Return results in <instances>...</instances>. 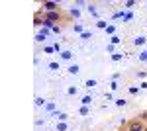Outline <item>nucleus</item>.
Wrapping results in <instances>:
<instances>
[{
  "label": "nucleus",
  "instance_id": "15",
  "mask_svg": "<svg viewBox=\"0 0 147 131\" xmlns=\"http://www.w3.org/2000/svg\"><path fill=\"white\" fill-rule=\"evenodd\" d=\"M122 57H124V55H122V53H114V55H112V59H114V61H120Z\"/></svg>",
  "mask_w": 147,
  "mask_h": 131
},
{
  "label": "nucleus",
  "instance_id": "10",
  "mask_svg": "<svg viewBox=\"0 0 147 131\" xmlns=\"http://www.w3.org/2000/svg\"><path fill=\"white\" fill-rule=\"evenodd\" d=\"M84 86H86V88H92V86H96V80H86V82H84Z\"/></svg>",
  "mask_w": 147,
  "mask_h": 131
},
{
  "label": "nucleus",
  "instance_id": "6",
  "mask_svg": "<svg viewBox=\"0 0 147 131\" xmlns=\"http://www.w3.org/2000/svg\"><path fill=\"white\" fill-rule=\"evenodd\" d=\"M67 118H69V116H67V114H63V112L57 114V120H59V121H67Z\"/></svg>",
  "mask_w": 147,
  "mask_h": 131
},
{
  "label": "nucleus",
  "instance_id": "23",
  "mask_svg": "<svg viewBox=\"0 0 147 131\" xmlns=\"http://www.w3.org/2000/svg\"><path fill=\"white\" fill-rule=\"evenodd\" d=\"M116 43H120V37H118V35H114V37H112V45H116Z\"/></svg>",
  "mask_w": 147,
  "mask_h": 131
},
{
  "label": "nucleus",
  "instance_id": "28",
  "mask_svg": "<svg viewBox=\"0 0 147 131\" xmlns=\"http://www.w3.org/2000/svg\"><path fill=\"white\" fill-rule=\"evenodd\" d=\"M125 131H127V129H125Z\"/></svg>",
  "mask_w": 147,
  "mask_h": 131
},
{
  "label": "nucleus",
  "instance_id": "2",
  "mask_svg": "<svg viewBox=\"0 0 147 131\" xmlns=\"http://www.w3.org/2000/svg\"><path fill=\"white\" fill-rule=\"evenodd\" d=\"M43 20H47V22H51V24H57V22L63 20V14H61V10H57V12H43Z\"/></svg>",
  "mask_w": 147,
  "mask_h": 131
},
{
  "label": "nucleus",
  "instance_id": "16",
  "mask_svg": "<svg viewBox=\"0 0 147 131\" xmlns=\"http://www.w3.org/2000/svg\"><path fill=\"white\" fill-rule=\"evenodd\" d=\"M61 30H63L61 26H53V30H51V32H53V33H61Z\"/></svg>",
  "mask_w": 147,
  "mask_h": 131
},
{
  "label": "nucleus",
  "instance_id": "22",
  "mask_svg": "<svg viewBox=\"0 0 147 131\" xmlns=\"http://www.w3.org/2000/svg\"><path fill=\"white\" fill-rule=\"evenodd\" d=\"M49 69H53V71H57V69H59V63H49Z\"/></svg>",
  "mask_w": 147,
  "mask_h": 131
},
{
  "label": "nucleus",
  "instance_id": "9",
  "mask_svg": "<svg viewBox=\"0 0 147 131\" xmlns=\"http://www.w3.org/2000/svg\"><path fill=\"white\" fill-rule=\"evenodd\" d=\"M125 104H127V102H125L124 98H120V100H116V106H120V108H124Z\"/></svg>",
  "mask_w": 147,
  "mask_h": 131
},
{
  "label": "nucleus",
  "instance_id": "19",
  "mask_svg": "<svg viewBox=\"0 0 147 131\" xmlns=\"http://www.w3.org/2000/svg\"><path fill=\"white\" fill-rule=\"evenodd\" d=\"M43 51H45V53H53V51H55V47H51V45H47V47L43 49Z\"/></svg>",
  "mask_w": 147,
  "mask_h": 131
},
{
  "label": "nucleus",
  "instance_id": "7",
  "mask_svg": "<svg viewBox=\"0 0 147 131\" xmlns=\"http://www.w3.org/2000/svg\"><path fill=\"white\" fill-rule=\"evenodd\" d=\"M90 102H92L90 96H84V98H82V106H90Z\"/></svg>",
  "mask_w": 147,
  "mask_h": 131
},
{
  "label": "nucleus",
  "instance_id": "11",
  "mask_svg": "<svg viewBox=\"0 0 147 131\" xmlns=\"http://www.w3.org/2000/svg\"><path fill=\"white\" fill-rule=\"evenodd\" d=\"M75 32H79V33H84V28H82L80 24H75Z\"/></svg>",
  "mask_w": 147,
  "mask_h": 131
},
{
  "label": "nucleus",
  "instance_id": "5",
  "mask_svg": "<svg viewBox=\"0 0 147 131\" xmlns=\"http://www.w3.org/2000/svg\"><path fill=\"white\" fill-rule=\"evenodd\" d=\"M137 120H141L143 123H147V110H145V112H141V114H139V118H137Z\"/></svg>",
  "mask_w": 147,
  "mask_h": 131
},
{
  "label": "nucleus",
  "instance_id": "21",
  "mask_svg": "<svg viewBox=\"0 0 147 131\" xmlns=\"http://www.w3.org/2000/svg\"><path fill=\"white\" fill-rule=\"evenodd\" d=\"M145 77H147L145 71H139V73H137V78H145Z\"/></svg>",
  "mask_w": 147,
  "mask_h": 131
},
{
  "label": "nucleus",
  "instance_id": "4",
  "mask_svg": "<svg viewBox=\"0 0 147 131\" xmlns=\"http://www.w3.org/2000/svg\"><path fill=\"white\" fill-rule=\"evenodd\" d=\"M71 57H73V53H71V51H63V53H61V59H65V61H69Z\"/></svg>",
  "mask_w": 147,
  "mask_h": 131
},
{
  "label": "nucleus",
  "instance_id": "14",
  "mask_svg": "<svg viewBox=\"0 0 147 131\" xmlns=\"http://www.w3.org/2000/svg\"><path fill=\"white\" fill-rule=\"evenodd\" d=\"M79 14L80 12L77 10V8H71V16H73V18H79Z\"/></svg>",
  "mask_w": 147,
  "mask_h": 131
},
{
  "label": "nucleus",
  "instance_id": "20",
  "mask_svg": "<svg viewBox=\"0 0 147 131\" xmlns=\"http://www.w3.org/2000/svg\"><path fill=\"white\" fill-rule=\"evenodd\" d=\"M67 92H69V94H71V96H73V94H77V86H71V88H69V90H67Z\"/></svg>",
  "mask_w": 147,
  "mask_h": 131
},
{
  "label": "nucleus",
  "instance_id": "18",
  "mask_svg": "<svg viewBox=\"0 0 147 131\" xmlns=\"http://www.w3.org/2000/svg\"><path fill=\"white\" fill-rule=\"evenodd\" d=\"M124 6H125V8H131V6H136V2H134V0H127Z\"/></svg>",
  "mask_w": 147,
  "mask_h": 131
},
{
  "label": "nucleus",
  "instance_id": "17",
  "mask_svg": "<svg viewBox=\"0 0 147 131\" xmlns=\"http://www.w3.org/2000/svg\"><path fill=\"white\" fill-rule=\"evenodd\" d=\"M139 92V88L137 86H129V94H137Z\"/></svg>",
  "mask_w": 147,
  "mask_h": 131
},
{
  "label": "nucleus",
  "instance_id": "13",
  "mask_svg": "<svg viewBox=\"0 0 147 131\" xmlns=\"http://www.w3.org/2000/svg\"><path fill=\"white\" fill-rule=\"evenodd\" d=\"M80 116H88V106H82L80 108Z\"/></svg>",
  "mask_w": 147,
  "mask_h": 131
},
{
  "label": "nucleus",
  "instance_id": "27",
  "mask_svg": "<svg viewBox=\"0 0 147 131\" xmlns=\"http://www.w3.org/2000/svg\"><path fill=\"white\" fill-rule=\"evenodd\" d=\"M145 131H147V127H145Z\"/></svg>",
  "mask_w": 147,
  "mask_h": 131
},
{
  "label": "nucleus",
  "instance_id": "12",
  "mask_svg": "<svg viewBox=\"0 0 147 131\" xmlns=\"http://www.w3.org/2000/svg\"><path fill=\"white\" fill-rule=\"evenodd\" d=\"M69 73H71V75H77V73H79V67H77V65H73L71 69H69Z\"/></svg>",
  "mask_w": 147,
  "mask_h": 131
},
{
  "label": "nucleus",
  "instance_id": "1",
  "mask_svg": "<svg viewBox=\"0 0 147 131\" xmlns=\"http://www.w3.org/2000/svg\"><path fill=\"white\" fill-rule=\"evenodd\" d=\"M125 127H127V131H145V123H143V121L141 120H131V121H127V123H125Z\"/></svg>",
  "mask_w": 147,
  "mask_h": 131
},
{
  "label": "nucleus",
  "instance_id": "24",
  "mask_svg": "<svg viewBox=\"0 0 147 131\" xmlns=\"http://www.w3.org/2000/svg\"><path fill=\"white\" fill-rule=\"evenodd\" d=\"M106 32H108V33H114V32H116V28H114V26H108V28H106Z\"/></svg>",
  "mask_w": 147,
  "mask_h": 131
},
{
  "label": "nucleus",
  "instance_id": "25",
  "mask_svg": "<svg viewBox=\"0 0 147 131\" xmlns=\"http://www.w3.org/2000/svg\"><path fill=\"white\" fill-rule=\"evenodd\" d=\"M139 59H141V61H147V51H143V53L139 55Z\"/></svg>",
  "mask_w": 147,
  "mask_h": 131
},
{
  "label": "nucleus",
  "instance_id": "26",
  "mask_svg": "<svg viewBox=\"0 0 147 131\" xmlns=\"http://www.w3.org/2000/svg\"><path fill=\"white\" fill-rule=\"evenodd\" d=\"M141 88H145V90H147V82H141Z\"/></svg>",
  "mask_w": 147,
  "mask_h": 131
},
{
  "label": "nucleus",
  "instance_id": "3",
  "mask_svg": "<svg viewBox=\"0 0 147 131\" xmlns=\"http://www.w3.org/2000/svg\"><path fill=\"white\" fill-rule=\"evenodd\" d=\"M41 10L43 12H57V10H61V8H59V2H55V0H45V2H41Z\"/></svg>",
  "mask_w": 147,
  "mask_h": 131
},
{
  "label": "nucleus",
  "instance_id": "8",
  "mask_svg": "<svg viewBox=\"0 0 147 131\" xmlns=\"http://www.w3.org/2000/svg\"><path fill=\"white\" fill-rule=\"evenodd\" d=\"M134 43H136V45H143V43H145V37H136Z\"/></svg>",
  "mask_w": 147,
  "mask_h": 131
}]
</instances>
